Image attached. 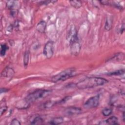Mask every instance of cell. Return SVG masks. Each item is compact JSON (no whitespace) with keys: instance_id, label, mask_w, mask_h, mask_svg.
<instances>
[{"instance_id":"6","label":"cell","mask_w":125,"mask_h":125,"mask_svg":"<svg viewBox=\"0 0 125 125\" xmlns=\"http://www.w3.org/2000/svg\"><path fill=\"white\" fill-rule=\"evenodd\" d=\"M67 40L69 42V43H71L75 41L78 39V37L77 36V32L76 29V28L74 25H71L69 30L68 31L67 36Z\"/></svg>"},{"instance_id":"23","label":"cell","mask_w":125,"mask_h":125,"mask_svg":"<svg viewBox=\"0 0 125 125\" xmlns=\"http://www.w3.org/2000/svg\"><path fill=\"white\" fill-rule=\"evenodd\" d=\"M6 109H7V107H6V106L5 105H4L3 106L1 105L0 109V115L1 116L6 110Z\"/></svg>"},{"instance_id":"22","label":"cell","mask_w":125,"mask_h":125,"mask_svg":"<svg viewBox=\"0 0 125 125\" xmlns=\"http://www.w3.org/2000/svg\"><path fill=\"white\" fill-rule=\"evenodd\" d=\"M11 125H21V123L17 119H14L11 121Z\"/></svg>"},{"instance_id":"3","label":"cell","mask_w":125,"mask_h":125,"mask_svg":"<svg viewBox=\"0 0 125 125\" xmlns=\"http://www.w3.org/2000/svg\"><path fill=\"white\" fill-rule=\"evenodd\" d=\"M75 75L76 70L74 68H68L52 77L51 78V81L54 83L63 81L74 76Z\"/></svg>"},{"instance_id":"14","label":"cell","mask_w":125,"mask_h":125,"mask_svg":"<svg viewBox=\"0 0 125 125\" xmlns=\"http://www.w3.org/2000/svg\"><path fill=\"white\" fill-rule=\"evenodd\" d=\"M112 20L110 17L107 18L105 23L104 28L107 31L110 30L112 27Z\"/></svg>"},{"instance_id":"12","label":"cell","mask_w":125,"mask_h":125,"mask_svg":"<svg viewBox=\"0 0 125 125\" xmlns=\"http://www.w3.org/2000/svg\"><path fill=\"white\" fill-rule=\"evenodd\" d=\"M18 2L17 1L14 0H10L7 2L6 3V7L9 9L11 11L12 10H16L15 9V7L17 6V4H18L17 3Z\"/></svg>"},{"instance_id":"17","label":"cell","mask_w":125,"mask_h":125,"mask_svg":"<svg viewBox=\"0 0 125 125\" xmlns=\"http://www.w3.org/2000/svg\"><path fill=\"white\" fill-rule=\"evenodd\" d=\"M43 122V120L40 116H38L35 117L32 122L31 123V124L32 125H39L42 124Z\"/></svg>"},{"instance_id":"16","label":"cell","mask_w":125,"mask_h":125,"mask_svg":"<svg viewBox=\"0 0 125 125\" xmlns=\"http://www.w3.org/2000/svg\"><path fill=\"white\" fill-rule=\"evenodd\" d=\"M29 50H26L24 54L23 57V63L25 67H27L28 62H29Z\"/></svg>"},{"instance_id":"4","label":"cell","mask_w":125,"mask_h":125,"mask_svg":"<svg viewBox=\"0 0 125 125\" xmlns=\"http://www.w3.org/2000/svg\"><path fill=\"white\" fill-rule=\"evenodd\" d=\"M99 95H96L91 97L85 102L83 106L86 108H92L96 107L99 105Z\"/></svg>"},{"instance_id":"5","label":"cell","mask_w":125,"mask_h":125,"mask_svg":"<svg viewBox=\"0 0 125 125\" xmlns=\"http://www.w3.org/2000/svg\"><path fill=\"white\" fill-rule=\"evenodd\" d=\"M43 53L47 59L51 58L53 55V42L52 41L47 42L44 45Z\"/></svg>"},{"instance_id":"2","label":"cell","mask_w":125,"mask_h":125,"mask_svg":"<svg viewBox=\"0 0 125 125\" xmlns=\"http://www.w3.org/2000/svg\"><path fill=\"white\" fill-rule=\"evenodd\" d=\"M52 91L46 89L37 90L32 93L28 95L25 98L24 100L28 104H30L38 99L45 98L49 96L51 93Z\"/></svg>"},{"instance_id":"21","label":"cell","mask_w":125,"mask_h":125,"mask_svg":"<svg viewBox=\"0 0 125 125\" xmlns=\"http://www.w3.org/2000/svg\"><path fill=\"white\" fill-rule=\"evenodd\" d=\"M8 47L5 44H1V47H0V55L1 56H4L5 54L6 50L8 49Z\"/></svg>"},{"instance_id":"15","label":"cell","mask_w":125,"mask_h":125,"mask_svg":"<svg viewBox=\"0 0 125 125\" xmlns=\"http://www.w3.org/2000/svg\"><path fill=\"white\" fill-rule=\"evenodd\" d=\"M58 104V102H54V101H47L46 102H45V103L42 104V108H50L51 107H52L53 106H54V105H55L56 104Z\"/></svg>"},{"instance_id":"13","label":"cell","mask_w":125,"mask_h":125,"mask_svg":"<svg viewBox=\"0 0 125 125\" xmlns=\"http://www.w3.org/2000/svg\"><path fill=\"white\" fill-rule=\"evenodd\" d=\"M63 122V119L62 117H57L53 118L49 122L50 124L51 125H59Z\"/></svg>"},{"instance_id":"18","label":"cell","mask_w":125,"mask_h":125,"mask_svg":"<svg viewBox=\"0 0 125 125\" xmlns=\"http://www.w3.org/2000/svg\"><path fill=\"white\" fill-rule=\"evenodd\" d=\"M69 2L70 4L75 8H79L82 6V2L80 0H71Z\"/></svg>"},{"instance_id":"10","label":"cell","mask_w":125,"mask_h":125,"mask_svg":"<svg viewBox=\"0 0 125 125\" xmlns=\"http://www.w3.org/2000/svg\"><path fill=\"white\" fill-rule=\"evenodd\" d=\"M14 71L13 69L10 67H6L4 70L2 71L1 74V76L6 77H11L13 76Z\"/></svg>"},{"instance_id":"1","label":"cell","mask_w":125,"mask_h":125,"mask_svg":"<svg viewBox=\"0 0 125 125\" xmlns=\"http://www.w3.org/2000/svg\"><path fill=\"white\" fill-rule=\"evenodd\" d=\"M107 83L108 81L103 78L86 77L78 82L76 86L79 89H83L103 85Z\"/></svg>"},{"instance_id":"7","label":"cell","mask_w":125,"mask_h":125,"mask_svg":"<svg viewBox=\"0 0 125 125\" xmlns=\"http://www.w3.org/2000/svg\"><path fill=\"white\" fill-rule=\"evenodd\" d=\"M70 50L71 53L74 55H77L81 49V45L79 41V39L75 41L70 44Z\"/></svg>"},{"instance_id":"24","label":"cell","mask_w":125,"mask_h":125,"mask_svg":"<svg viewBox=\"0 0 125 125\" xmlns=\"http://www.w3.org/2000/svg\"><path fill=\"white\" fill-rule=\"evenodd\" d=\"M123 121H125V112L124 111L123 113Z\"/></svg>"},{"instance_id":"8","label":"cell","mask_w":125,"mask_h":125,"mask_svg":"<svg viewBox=\"0 0 125 125\" xmlns=\"http://www.w3.org/2000/svg\"><path fill=\"white\" fill-rule=\"evenodd\" d=\"M82 112V109L77 107H69L65 109V113L67 115H77Z\"/></svg>"},{"instance_id":"19","label":"cell","mask_w":125,"mask_h":125,"mask_svg":"<svg viewBox=\"0 0 125 125\" xmlns=\"http://www.w3.org/2000/svg\"><path fill=\"white\" fill-rule=\"evenodd\" d=\"M112 112V110L111 108H105L103 109L102 113V114L104 116H109Z\"/></svg>"},{"instance_id":"20","label":"cell","mask_w":125,"mask_h":125,"mask_svg":"<svg viewBox=\"0 0 125 125\" xmlns=\"http://www.w3.org/2000/svg\"><path fill=\"white\" fill-rule=\"evenodd\" d=\"M123 74H124V69H121V70H116L115 71L110 72V73H108V75H111V76H113V75L117 76V75H123Z\"/></svg>"},{"instance_id":"9","label":"cell","mask_w":125,"mask_h":125,"mask_svg":"<svg viewBox=\"0 0 125 125\" xmlns=\"http://www.w3.org/2000/svg\"><path fill=\"white\" fill-rule=\"evenodd\" d=\"M118 123V118L114 116H111L106 119L105 121H103L100 123L99 124H108V125H117Z\"/></svg>"},{"instance_id":"11","label":"cell","mask_w":125,"mask_h":125,"mask_svg":"<svg viewBox=\"0 0 125 125\" xmlns=\"http://www.w3.org/2000/svg\"><path fill=\"white\" fill-rule=\"evenodd\" d=\"M46 27V23L44 21H41L39 22L37 26H36V29L37 30L40 32V33H44L45 29Z\"/></svg>"}]
</instances>
